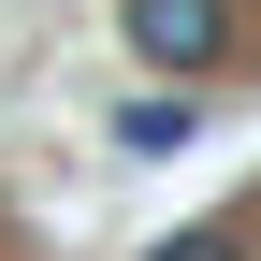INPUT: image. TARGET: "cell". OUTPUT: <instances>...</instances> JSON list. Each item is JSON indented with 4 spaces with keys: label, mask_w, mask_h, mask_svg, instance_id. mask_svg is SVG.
Returning <instances> with one entry per match:
<instances>
[{
    "label": "cell",
    "mask_w": 261,
    "mask_h": 261,
    "mask_svg": "<svg viewBox=\"0 0 261 261\" xmlns=\"http://www.w3.org/2000/svg\"><path fill=\"white\" fill-rule=\"evenodd\" d=\"M130 58H145V73H203V58H232V0H130Z\"/></svg>",
    "instance_id": "obj_1"
},
{
    "label": "cell",
    "mask_w": 261,
    "mask_h": 261,
    "mask_svg": "<svg viewBox=\"0 0 261 261\" xmlns=\"http://www.w3.org/2000/svg\"><path fill=\"white\" fill-rule=\"evenodd\" d=\"M116 145H130V160H174V145H189V87H174V102H130Z\"/></svg>",
    "instance_id": "obj_2"
},
{
    "label": "cell",
    "mask_w": 261,
    "mask_h": 261,
    "mask_svg": "<svg viewBox=\"0 0 261 261\" xmlns=\"http://www.w3.org/2000/svg\"><path fill=\"white\" fill-rule=\"evenodd\" d=\"M145 261H247V232H160Z\"/></svg>",
    "instance_id": "obj_3"
}]
</instances>
